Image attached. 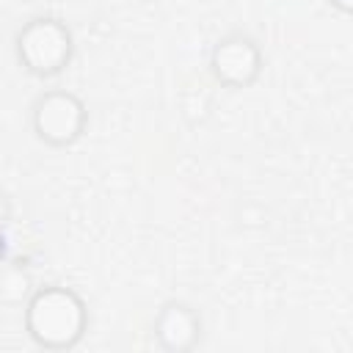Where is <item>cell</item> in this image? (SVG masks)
<instances>
[{"mask_svg": "<svg viewBox=\"0 0 353 353\" xmlns=\"http://www.w3.org/2000/svg\"><path fill=\"white\" fill-rule=\"evenodd\" d=\"M88 328L85 301L61 284H44L25 301V331L36 347L72 350L80 345Z\"/></svg>", "mask_w": 353, "mask_h": 353, "instance_id": "1", "label": "cell"}, {"mask_svg": "<svg viewBox=\"0 0 353 353\" xmlns=\"http://www.w3.org/2000/svg\"><path fill=\"white\" fill-rule=\"evenodd\" d=\"M14 52L28 74L39 80H50L58 77L72 63L74 36L66 28V22L55 17H33L17 30Z\"/></svg>", "mask_w": 353, "mask_h": 353, "instance_id": "2", "label": "cell"}, {"mask_svg": "<svg viewBox=\"0 0 353 353\" xmlns=\"http://www.w3.org/2000/svg\"><path fill=\"white\" fill-rule=\"evenodd\" d=\"M85 127L88 108L77 94L66 88L41 91L30 105V130L44 146L69 149L83 138Z\"/></svg>", "mask_w": 353, "mask_h": 353, "instance_id": "3", "label": "cell"}, {"mask_svg": "<svg viewBox=\"0 0 353 353\" xmlns=\"http://www.w3.org/2000/svg\"><path fill=\"white\" fill-rule=\"evenodd\" d=\"M265 69V55L256 39L243 30L221 36L210 50V72L223 88H248L259 80Z\"/></svg>", "mask_w": 353, "mask_h": 353, "instance_id": "4", "label": "cell"}, {"mask_svg": "<svg viewBox=\"0 0 353 353\" xmlns=\"http://www.w3.org/2000/svg\"><path fill=\"white\" fill-rule=\"evenodd\" d=\"M204 334L201 314L185 301H165L152 323V336L165 353H190Z\"/></svg>", "mask_w": 353, "mask_h": 353, "instance_id": "5", "label": "cell"}, {"mask_svg": "<svg viewBox=\"0 0 353 353\" xmlns=\"http://www.w3.org/2000/svg\"><path fill=\"white\" fill-rule=\"evenodd\" d=\"M30 292H33L30 279L19 268H8L6 273H0V301L3 303H22L30 298Z\"/></svg>", "mask_w": 353, "mask_h": 353, "instance_id": "6", "label": "cell"}, {"mask_svg": "<svg viewBox=\"0 0 353 353\" xmlns=\"http://www.w3.org/2000/svg\"><path fill=\"white\" fill-rule=\"evenodd\" d=\"M328 6H331L334 11H339L342 17H347V14L353 11V0H328Z\"/></svg>", "mask_w": 353, "mask_h": 353, "instance_id": "7", "label": "cell"}, {"mask_svg": "<svg viewBox=\"0 0 353 353\" xmlns=\"http://www.w3.org/2000/svg\"><path fill=\"white\" fill-rule=\"evenodd\" d=\"M8 212H11L8 199H6V193H0V223H6V221H8Z\"/></svg>", "mask_w": 353, "mask_h": 353, "instance_id": "8", "label": "cell"}]
</instances>
